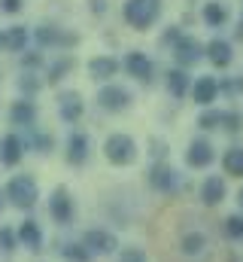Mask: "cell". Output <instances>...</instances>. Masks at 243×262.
Returning a JSON list of instances; mask_svg holds the SVG:
<instances>
[{"instance_id": "obj_6", "label": "cell", "mask_w": 243, "mask_h": 262, "mask_svg": "<svg viewBox=\"0 0 243 262\" xmlns=\"http://www.w3.org/2000/svg\"><path fill=\"white\" fill-rule=\"evenodd\" d=\"M98 104L104 107V110H125L128 104H131V95L119 89V85H107V89H101V95H98Z\"/></svg>"}, {"instance_id": "obj_21", "label": "cell", "mask_w": 243, "mask_h": 262, "mask_svg": "<svg viewBox=\"0 0 243 262\" xmlns=\"http://www.w3.org/2000/svg\"><path fill=\"white\" fill-rule=\"evenodd\" d=\"M207 52H210V61H213L216 67L231 64V46H228L225 40H213V43L207 46Z\"/></svg>"}, {"instance_id": "obj_33", "label": "cell", "mask_w": 243, "mask_h": 262, "mask_svg": "<svg viewBox=\"0 0 243 262\" xmlns=\"http://www.w3.org/2000/svg\"><path fill=\"white\" fill-rule=\"evenodd\" d=\"M21 64H25V67H40V64H43V55H40V52H31V55H25V58H21Z\"/></svg>"}, {"instance_id": "obj_15", "label": "cell", "mask_w": 243, "mask_h": 262, "mask_svg": "<svg viewBox=\"0 0 243 262\" xmlns=\"http://www.w3.org/2000/svg\"><path fill=\"white\" fill-rule=\"evenodd\" d=\"M116 70H119L116 58H91L88 61V73L94 79H110V76H116Z\"/></svg>"}, {"instance_id": "obj_34", "label": "cell", "mask_w": 243, "mask_h": 262, "mask_svg": "<svg viewBox=\"0 0 243 262\" xmlns=\"http://www.w3.org/2000/svg\"><path fill=\"white\" fill-rule=\"evenodd\" d=\"M21 9V0H3V12H18Z\"/></svg>"}, {"instance_id": "obj_7", "label": "cell", "mask_w": 243, "mask_h": 262, "mask_svg": "<svg viewBox=\"0 0 243 262\" xmlns=\"http://www.w3.org/2000/svg\"><path fill=\"white\" fill-rule=\"evenodd\" d=\"M37 43L40 46H76V34H64L52 25L37 28Z\"/></svg>"}, {"instance_id": "obj_1", "label": "cell", "mask_w": 243, "mask_h": 262, "mask_svg": "<svg viewBox=\"0 0 243 262\" xmlns=\"http://www.w3.org/2000/svg\"><path fill=\"white\" fill-rule=\"evenodd\" d=\"M161 12V0H128L125 3V21L137 31H146Z\"/></svg>"}, {"instance_id": "obj_10", "label": "cell", "mask_w": 243, "mask_h": 262, "mask_svg": "<svg viewBox=\"0 0 243 262\" xmlns=\"http://www.w3.org/2000/svg\"><path fill=\"white\" fill-rule=\"evenodd\" d=\"M125 67H128V73L137 76V79H146V82H149V76H152V61H149L143 52H131V55L125 58Z\"/></svg>"}, {"instance_id": "obj_11", "label": "cell", "mask_w": 243, "mask_h": 262, "mask_svg": "<svg viewBox=\"0 0 243 262\" xmlns=\"http://www.w3.org/2000/svg\"><path fill=\"white\" fill-rule=\"evenodd\" d=\"M58 101H61V104H58V107H61V116H64L67 122H76V119L82 116V98H79L76 92H64Z\"/></svg>"}, {"instance_id": "obj_27", "label": "cell", "mask_w": 243, "mask_h": 262, "mask_svg": "<svg viewBox=\"0 0 243 262\" xmlns=\"http://www.w3.org/2000/svg\"><path fill=\"white\" fill-rule=\"evenodd\" d=\"M70 67H73V58H58V61L52 64V70H49V82H58Z\"/></svg>"}, {"instance_id": "obj_16", "label": "cell", "mask_w": 243, "mask_h": 262, "mask_svg": "<svg viewBox=\"0 0 243 262\" xmlns=\"http://www.w3.org/2000/svg\"><path fill=\"white\" fill-rule=\"evenodd\" d=\"M21 149H25L21 137H15V134H6V137H3V149H0V159H3L6 165H15V162L21 159Z\"/></svg>"}, {"instance_id": "obj_22", "label": "cell", "mask_w": 243, "mask_h": 262, "mask_svg": "<svg viewBox=\"0 0 243 262\" xmlns=\"http://www.w3.org/2000/svg\"><path fill=\"white\" fill-rule=\"evenodd\" d=\"M222 165H225V174H231V177H243V149L240 146L228 149L225 159H222Z\"/></svg>"}, {"instance_id": "obj_8", "label": "cell", "mask_w": 243, "mask_h": 262, "mask_svg": "<svg viewBox=\"0 0 243 262\" xmlns=\"http://www.w3.org/2000/svg\"><path fill=\"white\" fill-rule=\"evenodd\" d=\"M49 210L58 223H70L73 220V198L67 195V189H55L52 201H49Z\"/></svg>"}, {"instance_id": "obj_4", "label": "cell", "mask_w": 243, "mask_h": 262, "mask_svg": "<svg viewBox=\"0 0 243 262\" xmlns=\"http://www.w3.org/2000/svg\"><path fill=\"white\" fill-rule=\"evenodd\" d=\"M104 149H107V159H110L113 165H131V162L137 159V146H134V140H131L128 134H113V137H107Z\"/></svg>"}, {"instance_id": "obj_25", "label": "cell", "mask_w": 243, "mask_h": 262, "mask_svg": "<svg viewBox=\"0 0 243 262\" xmlns=\"http://www.w3.org/2000/svg\"><path fill=\"white\" fill-rule=\"evenodd\" d=\"M185 85H188V79H185L182 70H171L167 73V89L174 92V98H182L185 95Z\"/></svg>"}, {"instance_id": "obj_20", "label": "cell", "mask_w": 243, "mask_h": 262, "mask_svg": "<svg viewBox=\"0 0 243 262\" xmlns=\"http://www.w3.org/2000/svg\"><path fill=\"white\" fill-rule=\"evenodd\" d=\"M149 180H152V186H155V189H161V192L177 189V171H174V168H155Z\"/></svg>"}, {"instance_id": "obj_14", "label": "cell", "mask_w": 243, "mask_h": 262, "mask_svg": "<svg viewBox=\"0 0 243 262\" xmlns=\"http://www.w3.org/2000/svg\"><path fill=\"white\" fill-rule=\"evenodd\" d=\"M201 58V46H198V40H191V37H180L177 40V61L180 64H195Z\"/></svg>"}, {"instance_id": "obj_35", "label": "cell", "mask_w": 243, "mask_h": 262, "mask_svg": "<svg viewBox=\"0 0 243 262\" xmlns=\"http://www.w3.org/2000/svg\"><path fill=\"white\" fill-rule=\"evenodd\" d=\"M91 9H94V12H104V9H107V0H91Z\"/></svg>"}, {"instance_id": "obj_12", "label": "cell", "mask_w": 243, "mask_h": 262, "mask_svg": "<svg viewBox=\"0 0 243 262\" xmlns=\"http://www.w3.org/2000/svg\"><path fill=\"white\" fill-rule=\"evenodd\" d=\"M9 119H12V125H34V119H37V110H34V104L31 101H15L12 104V110H9Z\"/></svg>"}, {"instance_id": "obj_13", "label": "cell", "mask_w": 243, "mask_h": 262, "mask_svg": "<svg viewBox=\"0 0 243 262\" xmlns=\"http://www.w3.org/2000/svg\"><path fill=\"white\" fill-rule=\"evenodd\" d=\"M67 159L73 165H82L88 159V137L85 134H70V140H67Z\"/></svg>"}, {"instance_id": "obj_24", "label": "cell", "mask_w": 243, "mask_h": 262, "mask_svg": "<svg viewBox=\"0 0 243 262\" xmlns=\"http://www.w3.org/2000/svg\"><path fill=\"white\" fill-rule=\"evenodd\" d=\"M204 18H207V25H213V28L225 25V18H228L225 3H207V6H204Z\"/></svg>"}, {"instance_id": "obj_17", "label": "cell", "mask_w": 243, "mask_h": 262, "mask_svg": "<svg viewBox=\"0 0 243 262\" xmlns=\"http://www.w3.org/2000/svg\"><path fill=\"white\" fill-rule=\"evenodd\" d=\"M18 241H21L25 247H31V250H40V244H43V235H40V226H37L34 220H28V223H21V229H18Z\"/></svg>"}, {"instance_id": "obj_30", "label": "cell", "mask_w": 243, "mask_h": 262, "mask_svg": "<svg viewBox=\"0 0 243 262\" xmlns=\"http://www.w3.org/2000/svg\"><path fill=\"white\" fill-rule=\"evenodd\" d=\"M18 89H21V92H37V89H40V76H34V73H25V76L18 79Z\"/></svg>"}, {"instance_id": "obj_9", "label": "cell", "mask_w": 243, "mask_h": 262, "mask_svg": "<svg viewBox=\"0 0 243 262\" xmlns=\"http://www.w3.org/2000/svg\"><path fill=\"white\" fill-rule=\"evenodd\" d=\"M185 162H188L191 168H204V165H210V162H213V146H210L207 140H195V143L188 146Z\"/></svg>"}, {"instance_id": "obj_5", "label": "cell", "mask_w": 243, "mask_h": 262, "mask_svg": "<svg viewBox=\"0 0 243 262\" xmlns=\"http://www.w3.org/2000/svg\"><path fill=\"white\" fill-rule=\"evenodd\" d=\"M82 244H85V250H88V253H101V256L116 250V238H113L110 232H101V229H91V232H85Z\"/></svg>"}, {"instance_id": "obj_31", "label": "cell", "mask_w": 243, "mask_h": 262, "mask_svg": "<svg viewBox=\"0 0 243 262\" xmlns=\"http://www.w3.org/2000/svg\"><path fill=\"white\" fill-rule=\"evenodd\" d=\"M119 262H146V253L137 250V247H128V250H121Z\"/></svg>"}, {"instance_id": "obj_36", "label": "cell", "mask_w": 243, "mask_h": 262, "mask_svg": "<svg viewBox=\"0 0 243 262\" xmlns=\"http://www.w3.org/2000/svg\"><path fill=\"white\" fill-rule=\"evenodd\" d=\"M240 204H243V192H240Z\"/></svg>"}, {"instance_id": "obj_32", "label": "cell", "mask_w": 243, "mask_h": 262, "mask_svg": "<svg viewBox=\"0 0 243 262\" xmlns=\"http://www.w3.org/2000/svg\"><path fill=\"white\" fill-rule=\"evenodd\" d=\"M0 247H3L6 253L15 247V232H12V229H0Z\"/></svg>"}, {"instance_id": "obj_18", "label": "cell", "mask_w": 243, "mask_h": 262, "mask_svg": "<svg viewBox=\"0 0 243 262\" xmlns=\"http://www.w3.org/2000/svg\"><path fill=\"white\" fill-rule=\"evenodd\" d=\"M25 43H28V31L25 28H9L0 37V46L9 49V52H25Z\"/></svg>"}, {"instance_id": "obj_2", "label": "cell", "mask_w": 243, "mask_h": 262, "mask_svg": "<svg viewBox=\"0 0 243 262\" xmlns=\"http://www.w3.org/2000/svg\"><path fill=\"white\" fill-rule=\"evenodd\" d=\"M180 253L185 256V262H207L213 253V244H210V235L204 229H195L188 235H182L180 241Z\"/></svg>"}, {"instance_id": "obj_28", "label": "cell", "mask_w": 243, "mask_h": 262, "mask_svg": "<svg viewBox=\"0 0 243 262\" xmlns=\"http://www.w3.org/2000/svg\"><path fill=\"white\" fill-rule=\"evenodd\" d=\"M225 235L228 238H243V216H228L225 220Z\"/></svg>"}, {"instance_id": "obj_19", "label": "cell", "mask_w": 243, "mask_h": 262, "mask_svg": "<svg viewBox=\"0 0 243 262\" xmlns=\"http://www.w3.org/2000/svg\"><path fill=\"white\" fill-rule=\"evenodd\" d=\"M216 92H219V85H216L213 76H201V79L195 82V101H198V104H210V101L216 98Z\"/></svg>"}, {"instance_id": "obj_3", "label": "cell", "mask_w": 243, "mask_h": 262, "mask_svg": "<svg viewBox=\"0 0 243 262\" xmlns=\"http://www.w3.org/2000/svg\"><path fill=\"white\" fill-rule=\"evenodd\" d=\"M6 195H9V201H12L15 207H21V210L34 207V204H37V183H34V177H28V174L12 177L9 186H6Z\"/></svg>"}, {"instance_id": "obj_29", "label": "cell", "mask_w": 243, "mask_h": 262, "mask_svg": "<svg viewBox=\"0 0 243 262\" xmlns=\"http://www.w3.org/2000/svg\"><path fill=\"white\" fill-rule=\"evenodd\" d=\"M222 122H225V113H204L198 125H201V128H216V125H222Z\"/></svg>"}, {"instance_id": "obj_37", "label": "cell", "mask_w": 243, "mask_h": 262, "mask_svg": "<svg viewBox=\"0 0 243 262\" xmlns=\"http://www.w3.org/2000/svg\"><path fill=\"white\" fill-rule=\"evenodd\" d=\"M0 207H3V201H0Z\"/></svg>"}, {"instance_id": "obj_26", "label": "cell", "mask_w": 243, "mask_h": 262, "mask_svg": "<svg viewBox=\"0 0 243 262\" xmlns=\"http://www.w3.org/2000/svg\"><path fill=\"white\" fill-rule=\"evenodd\" d=\"M61 253H64L70 262H88V259H91V253H88L85 247H79V244H67Z\"/></svg>"}, {"instance_id": "obj_23", "label": "cell", "mask_w": 243, "mask_h": 262, "mask_svg": "<svg viewBox=\"0 0 243 262\" xmlns=\"http://www.w3.org/2000/svg\"><path fill=\"white\" fill-rule=\"evenodd\" d=\"M222 198H225V183L219 177H210L204 183V204H219Z\"/></svg>"}]
</instances>
